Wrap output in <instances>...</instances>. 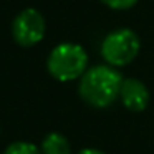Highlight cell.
<instances>
[{"label": "cell", "mask_w": 154, "mask_h": 154, "mask_svg": "<svg viewBox=\"0 0 154 154\" xmlns=\"http://www.w3.org/2000/svg\"><path fill=\"white\" fill-rule=\"evenodd\" d=\"M137 2L139 0H101V4L113 10H128V8H133Z\"/></svg>", "instance_id": "cell-8"}, {"label": "cell", "mask_w": 154, "mask_h": 154, "mask_svg": "<svg viewBox=\"0 0 154 154\" xmlns=\"http://www.w3.org/2000/svg\"><path fill=\"white\" fill-rule=\"evenodd\" d=\"M47 68L48 73L61 83L80 80L88 70V53L81 45L65 42L50 51Z\"/></svg>", "instance_id": "cell-2"}, {"label": "cell", "mask_w": 154, "mask_h": 154, "mask_svg": "<svg viewBox=\"0 0 154 154\" xmlns=\"http://www.w3.org/2000/svg\"><path fill=\"white\" fill-rule=\"evenodd\" d=\"M123 75L111 65H94L80 78L78 91L85 103L93 108H108L119 98Z\"/></svg>", "instance_id": "cell-1"}, {"label": "cell", "mask_w": 154, "mask_h": 154, "mask_svg": "<svg viewBox=\"0 0 154 154\" xmlns=\"http://www.w3.org/2000/svg\"><path fill=\"white\" fill-rule=\"evenodd\" d=\"M47 33V22L45 17L37 8H25L18 12L12 23L14 40L20 47H33L40 43Z\"/></svg>", "instance_id": "cell-4"}, {"label": "cell", "mask_w": 154, "mask_h": 154, "mask_svg": "<svg viewBox=\"0 0 154 154\" xmlns=\"http://www.w3.org/2000/svg\"><path fill=\"white\" fill-rule=\"evenodd\" d=\"M119 98L124 108L131 111H144L149 104L151 94L147 86L137 78H124L119 90Z\"/></svg>", "instance_id": "cell-5"}, {"label": "cell", "mask_w": 154, "mask_h": 154, "mask_svg": "<svg viewBox=\"0 0 154 154\" xmlns=\"http://www.w3.org/2000/svg\"><path fill=\"white\" fill-rule=\"evenodd\" d=\"M78 154H104V152L100 149H94V147H86V149H81Z\"/></svg>", "instance_id": "cell-9"}, {"label": "cell", "mask_w": 154, "mask_h": 154, "mask_svg": "<svg viewBox=\"0 0 154 154\" xmlns=\"http://www.w3.org/2000/svg\"><path fill=\"white\" fill-rule=\"evenodd\" d=\"M4 154H42V149L28 141H17L5 147Z\"/></svg>", "instance_id": "cell-7"}, {"label": "cell", "mask_w": 154, "mask_h": 154, "mask_svg": "<svg viewBox=\"0 0 154 154\" xmlns=\"http://www.w3.org/2000/svg\"><path fill=\"white\" fill-rule=\"evenodd\" d=\"M42 154H71L70 141L61 133H50L43 137Z\"/></svg>", "instance_id": "cell-6"}, {"label": "cell", "mask_w": 154, "mask_h": 154, "mask_svg": "<svg viewBox=\"0 0 154 154\" xmlns=\"http://www.w3.org/2000/svg\"><path fill=\"white\" fill-rule=\"evenodd\" d=\"M141 50V40L131 28H118L104 37L101 43V55L104 61L114 68L129 65Z\"/></svg>", "instance_id": "cell-3"}]
</instances>
